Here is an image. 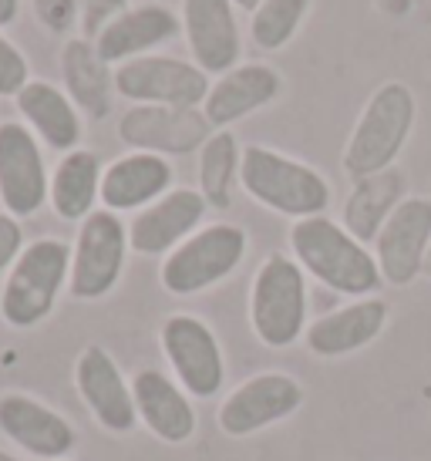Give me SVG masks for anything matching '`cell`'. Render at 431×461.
Returning <instances> with one entry per match:
<instances>
[{
    "label": "cell",
    "mask_w": 431,
    "mask_h": 461,
    "mask_svg": "<svg viewBox=\"0 0 431 461\" xmlns=\"http://www.w3.org/2000/svg\"><path fill=\"white\" fill-rule=\"evenodd\" d=\"M290 249L304 273L330 286L334 294L361 300L384 283L374 253L327 216L297 219L290 226Z\"/></svg>",
    "instance_id": "cell-1"
},
{
    "label": "cell",
    "mask_w": 431,
    "mask_h": 461,
    "mask_svg": "<svg viewBox=\"0 0 431 461\" xmlns=\"http://www.w3.org/2000/svg\"><path fill=\"white\" fill-rule=\"evenodd\" d=\"M415 115H418V102L405 81H384L368 98L347 139L344 172L357 182L364 176L394 168V158L401 155L408 135L415 129Z\"/></svg>",
    "instance_id": "cell-2"
},
{
    "label": "cell",
    "mask_w": 431,
    "mask_h": 461,
    "mask_svg": "<svg viewBox=\"0 0 431 461\" xmlns=\"http://www.w3.org/2000/svg\"><path fill=\"white\" fill-rule=\"evenodd\" d=\"M240 185L250 199L290 219L324 216V209L330 205V185L317 168L267 145L243 149Z\"/></svg>",
    "instance_id": "cell-3"
},
{
    "label": "cell",
    "mask_w": 431,
    "mask_h": 461,
    "mask_svg": "<svg viewBox=\"0 0 431 461\" xmlns=\"http://www.w3.org/2000/svg\"><path fill=\"white\" fill-rule=\"evenodd\" d=\"M71 273V249L61 240H34L21 249L7 269V280L0 290V317L14 330H31L51 317L58 294Z\"/></svg>",
    "instance_id": "cell-4"
},
{
    "label": "cell",
    "mask_w": 431,
    "mask_h": 461,
    "mask_svg": "<svg viewBox=\"0 0 431 461\" xmlns=\"http://www.w3.org/2000/svg\"><path fill=\"white\" fill-rule=\"evenodd\" d=\"M250 323L260 344L290 347L307 333V273L297 259L270 253L250 290Z\"/></svg>",
    "instance_id": "cell-5"
},
{
    "label": "cell",
    "mask_w": 431,
    "mask_h": 461,
    "mask_svg": "<svg viewBox=\"0 0 431 461\" xmlns=\"http://www.w3.org/2000/svg\"><path fill=\"white\" fill-rule=\"evenodd\" d=\"M246 257V230L233 222H213L196 230L162 259L159 280L172 296L203 294L223 283Z\"/></svg>",
    "instance_id": "cell-6"
},
{
    "label": "cell",
    "mask_w": 431,
    "mask_h": 461,
    "mask_svg": "<svg viewBox=\"0 0 431 461\" xmlns=\"http://www.w3.org/2000/svg\"><path fill=\"white\" fill-rule=\"evenodd\" d=\"M128 226L112 209H95L71 249V273L68 290L75 300H102L118 286L128 259Z\"/></svg>",
    "instance_id": "cell-7"
},
{
    "label": "cell",
    "mask_w": 431,
    "mask_h": 461,
    "mask_svg": "<svg viewBox=\"0 0 431 461\" xmlns=\"http://www.w3.org/2000/svg\"><path fill=\"white\" fill-rule=\"evenodd\" d=\"M209 75L203 68L169 54H145L115 68V91L132 104L199 108L209 95Z\"/></svg>",
    "instance_id": "cell-8"
},
{
    "label": "cell",
    "mask_w": 431,
    "mask_h": 461,
    "mask_svg": "<svg viewBox=\"0 0 431 461\" xmlns=\"http://www.w3.org/2000/svg\"><path fill=\"white\" fill-rule=\"evenodd\" d=\"M51 176L38 135L21 122H0V203L14 219L34 216L48 203Z\"/></svg>",
    "instance_id": "cell-9"
},
{
    "label": "cell",
    "mask_w": 431,
    "mask_h": 461,
    "mask_svg": "<svg viewBox=\"0 0 431 461\" xmlns=\"http://www.w3.org/2000/svg\"><path fill=\"white\" fill-rule=\"evenodd\" d=\"M162 350L179 384L186 387L192 397H213L226 381V364L216 333L192 313H172L159 330Z\"/></svg>",
    "instance_id": "cell-10"
},
{
    "label": "cell",
    "mask_w": 431,
    "mask_h": 461,
    "mask_svg": "<svg viewBox=\"0 0 431 461\" xmlns=\"http://www.w3.org/2000/svg\"><path fill=\"white\" fill-rule=\"evenodd\" d=\"M203 108H165V104H132L118 122V139L135 152L189 155L203 149L213 135Z\"/></svg>",
    "instance_id": "cell-11"
},
{
    "label": "cell",
    "mask_w": 431,
    "mask_h": 461,
    "mask_svg": "<svg viewBox=\"0 0 431 461\" xmlns=\"http://www.w3.org/2000/svg\"><path fill=\"white\" fill-rule=\"evenodd\" d=\"M431 249V199L428 195H408L384 222V230L374 240V259H378L381 280L391 286L415 283L425 257Z\"/></svg>",
    "instance_id": "cell-12"
},
{
    "label": "cell",
    "mask_w": 431,
    "mask_h": 461,
    "mask_svg": "<svg viewBox=\"0 0 431 461\" xmlns=\"http://www.w3.org/2000/svg\"><path fill=\"white\" fill-rule=\"evenodd\" d=\"M304 404V387L290 374H256L219 404V428L229 438H250L270 424L287 421Z\"/></svg>",
    "instance_id": "cell-13"
},
{
    "label": "cell",
    "mask_w": 431,
    "mask_h": 461,
    "mask_svg": "<svg viewBox=\"0 0 431 461\" xmlns=\"http://www.w3.org/2000/svg\"><path fill=\"white\" fill-rule=\"evenodd\" d=\"M209 203L199 189H172L152 205L139 209V216L128 222V246L139 257H169L179 243H186L192 232L203 230Z\"/></svg>",
    "instance_id": "cell-14"
},
{
    "label": "cell",
    "mask_w": 431,
    "mask_h": 461,
    "mask_svg": "<svg viewBox=\"0 0 431 461\" xmlns=\"http://www.w3.org/2000/svg\"><path fill=\"white\" fill-rule=\"evenodd\" d=\"M182 34L192 65L206 75H226L240 61L243 41L233 0H182Z\"/></svg>",
    "instance_id": "cell-15"
},
{
    "label": "cell",
    "mask_w": 431,
    "mask_h": 461,
    "mask_svg": "<svg viewBox=\"0 0 431 461\" xmlns=\"http://www.w3.org/2000/svg\"><path fill=\"white\" fill-rule=\"evenodd\" d=\"M75 384L81 401L95 414V421L102 424L108 435H128L135 428L139 411H135L132 384H125L118 364L105 347L91 344L78 354Z\"/></svg>",
    "instance_id": "cell-16"
},
{
    "label": "cell",
    "mask_w": 431,
    "mask_h": 461,
    "mask_svg": "<svg viewBox=\"0 0 431 461\" xmlns=\"http://www.w3.org/2000/svg\"><path fill=\"white\" fill-rule=\"evenodd\" d=\"M182 31V17H176L165 4H135L115 17L95 38V51L105 65H128L135 58L152 54L159 44H169Z\"/></svg>",
    "instance_id": "cell-17"
},
{
    "label": "cell",
    "mask_w": 431,
    "mask_h": 461,
    "mask_svg": "<svg viewBox=\"0 0 431 461\" xmlns=\"http://www.w3.org/2000/svg\"><path fill=\"white\" fill-rule=\"evenodd\" d=\"M283 91V77L277 68L263 65V61H250V65H236L233 71L219 75L209 85V95L203 102V115L213 129H229L233 122L253 115L270 102H277Z\"/></svg>",
    "instance_id": "cell-18"
},
{
    "label": "cell",
    "mask_w": 431,
    "mask_h": 461,
    "mask_svg": "<svg viewBox=\"0 0 431 461\" xmlns=\"http://www.w3.org/2000/svg\"><path fill=\"white\" fill-rule=\"evenodd\" d=\"M0 431L34 458L61 461L75 448V428L58 411L27 394L0 397Z\"/></svg>",
    "instance_id": "cell-19"
},
{
    "label": "cell",
    "mask_w": 431,
    "mask_h": 461,
    "mask_svg": "<svg viewBox=\"0 0 431 461\" xmlns=\"http://www.w3.org/2000/svg\"><path fill=\"white\" fill-rule=\"evenodd\" d=\"M172 179H176V172L162 155H122L102 172V205L112 212L145 209L155 199H162L165 193H172Z\"/></svg>",
    "instance_id": "cell-20"
},
{
    "label": "cell",
    "mask_w": 431,
    "mask_h": 461,
    "mask_svg": "<svg viewBox=\"0 0 431 461\" xmlns=\"http://www.w3.org/2000/svg\"><path fill=\"white\" fill-rule=\"evenodd\" d=\"M384 323H388V303L381 296H361L310 323L307 347L317 357H347L354 350H364L371 340H378Z\"/></svg>",
    "instance_id": "cell-21"
},
{
    "label": "cell",
    "mask_w": 431,
    "mask_h": 461,
    "mask_svg": "<svg viewBox=\"0 0 431 461\" xmlns=\"http://www.w3.org/2000/svg\"><path fill=\"white\" fill-rule=\"evenodd\" d=\"M132 397H135V411L145 421V428L155 438H162L169 445H182L189 441L196 431V411H192L189 397L182 394L176 381H169L162 371H139L132 381Z\"/></svg>",
    "instance_id": "cell-22"
},
{
    "label": "cell",
    "mask_w": 431,
    "mask_h": 461,
    "mask_svg": "<svg viewBox=\"0 0 431 461\" xmlns=\"http://www.w3.org/2000/svg\"><path fill=\"white\" fill-rule=\"evenodd\" d=\"M17 112L24 115L27 129L34 131L54 152H75L81 141V118L75 102L51 81H27L24 91L14 98Z\"/></svg>",
    "instance_id": "cell-23"
},
{
    "label": "cell",
    "mask_w": 431,
    "mask_h": 461,
    "mask_svg": "<svg viewBox=\"0 0 431 461\" xmlns=\"http://www.w3.org/2000/svg\"><path fill=\"white\" fill-rule=\"evenodd\" d=\"M61 77L78 112H85L88 118H105L112 112L115 71L95 51V41L68 38L61 48Z\"/></svg>",
    "instance_id": "cell-24"
},
{
    "label": "cell",
    "mask_w": 431,
    "mask_h": 461,
    "mask_svg": "<svg viewBox=\"0 0 431 461\" xmlns=\"http://www.w3.org/2000/svg\"><path fill=\"white\" fill-rule=\"evenodd\" d=\"M405 199V176L398 168H384L378 176H364L354 182V189L344 203V230L368 246L378 240L384 222Z\"/></svg>",
    "instance_id": "cell-25"
},
{
    "label": "cell",
    "mask_w": 431,
    "mask_h": 461,
    "mask_svg": "<svg viewBox=\"0 0 431 461\" xmlns=\"http://www.w3.org/2000/svg\"><path fill=\"white\" fill-rule=\"evenodd\" d=\"M102 158L88 149L61 155L51 176V199L54 212L64 222H85L95 212V203H102Z\"/></svg>",
    "instance_id": "cell-26"
},
{
    "label": "cell",
    "mask_w": 431,
    "mask_h": 461,
    "mask_svg": "<svg viewBox=\"0 0 431 461\" xmlns=\"http://www.w3.org/2000/svg\"><path fill=\"white\" fill-rule=\"evenodd\" d=\"M243 149L233 129H216L199 152V193L209 209H229L233 185L240 179Z\"/></svg>",
    "instance_id": "cell-27"
},
{
    "label": "cell",
    "mask_w": 431,
    "mask_h": 461,
    "mask_svg": "<svg viewBox=\"0 0 431 461\" xmlns=\"http://www.w3.org/2000/svg\"><path fill=\"white\" fill-rule=\"evenodd\" d=\"M310 0H260L250 14V38L260 51H280L300 31Z\"/></svg>",
    "instance_id": "cell-28"
},
{
    "label": "cell",
    "mask_w": 431,
    "mask_h": 461,
    "mask_svg": "<svg viewBox=\"0 0 431 461\" xmlns=\"http://www.w3.org/2000/svg\"><path fill=\"white\" fill-rule=\"evenodd\" d=\"M27 81H31V68L24 51L0 34V98H17Z\"/></svg>",
    "instance_id": "cell-29"
},
{
    "label": "cell",
    "mask_w": 431,
    "mask_h": 461,
    "mask_svg": "<svg viewBox=\"0 0 431 461\" xmlns=\"http://www.w3.org/2000/svg\"><path fill=\"white\" fill-rule=\"evenodd\" d=\"M31 7L48 34H71V27L81 21V0H31Z\"/></svg>",
    "instance_id": "cell-30"
},
{
    "label": "cell",
    "mask_w": 431,
    "mask_h": 461,
    "mask_svg": "<svg viewBox=\"0 0 431 461\" xmlns=\"http://www.w3.org/2000/svg\"><path fill=\"white\" fill-rule=\"evenodd\" d=\"M122 11H128V0H81V38L95 41Z\"/></svg>",
    "instance_id": "cell-31"
},
{
    "label": "cell",
    "mask_w": 431,
    "mask_h": 461,
    "mask_svg": "<svg viewBox=\"0 0 431 461\" xmlns=\"http://www.w3.org/2000/svg\"><path fill=\"white\" fill-rule=\"evenodd\" d=\"M24 249V230L11 212H0V273L14 267V259Z\"/></svg>",
    "instance_id": "cell-32"
},
{
    "label": "cell",
    "mask_w": 431,
    "mask_h": 461,
    "mask_svg": "<svg viewBox=\"0 0 431 461\" xmlns=\"http://www.w3.org/2000/svg\"><path fill=\"white\" fill-rule=\"evenodd\" d=\"M21 14V0H0V27H11Z\"/></svg>",
    "instance_id": "cell-33"
},
{
    "label": "cell",
    "mask_w": 431,
    "mask_h": 461,
    "mask_svg": "<svg viewBox=\"0 0 431 461\" xmlns=\"http://www.w3.org/2000/svg\"><path fill=\"white\" fill-rule=\"evenodd\" d=\"M233 4H236L240 11H250V14H253V11H256V4H260V0H233Z\"/></svg>",
    "instance_id": "cell-34"
},
{
    "label": "cell",
    "mask_w": 431,
    "mask_h": 461,
    "mask_svg": "<svg viewBox=\"0 0 431 461\" xmlns=\"http://www.w3.org/2000/svg\"><path fill=\"white\" fill-rule=\"evenodd\" d=\"M425 276H431V249H428V257H425V269H421Z\"/></svg>",
    "instance_id": "cell-35"
},
{
    "label": "cell",
    "mask_w": 431,
    "mask_h": 461,
    "mask_svg": "<svg viewBox=\"0 0 431 461\" xmlns=\"http://www.w3.org/2000/svg\"><path fill=\"white\" fill-rule=\"evenodd\" d=\"M0 461H17L14 455H7V451H0Z\"/></svg>",
    "instance_id": "cell-36"
}]
</instances>
